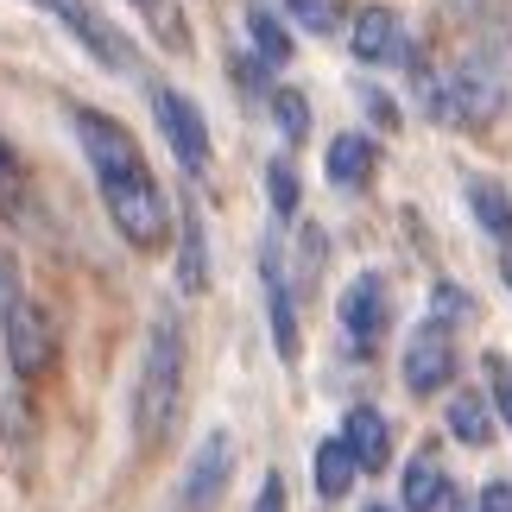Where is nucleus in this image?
<instances>
[{
    "label": "nucleus",
    "instance_id": "393cba45",
    "mask_svg": "<svg viewBox=\"0 0 512 512\" xmlns=\"http://www.w3.org/2000/svg\"><path fill=\"white\" fill-rule=\"evenodd\" d=\"M500 411H506V424H512V380H500Z\"/></svg>",
    "mask_w": 512,
    "mask_h": 512
},
{
    "label": "nucleus",
    "instance_id": "f257e3e1",
    "mask_svg": "<svg viewBox=\"0 0 512 512\" xmlns=\"http://www.w3.org/2000/svg\"><path fill=\"white\" fill-rule=\"evenodd\" d=\"M76 140H83V152H89L95 184H102V203L114 215V228L127 234V247L159 253L171 241V203H165L152 165L140 159L133 133L121 121H108V114H95V108H76Z\"/></svg>",
    "mask_w": 512,
    "mask_h": 512
},
{
    "label": "nucleus",
    "instance_id": "9b49d317",
    "mask_svg": "<svg viewBox=\"0 0 512 512\" xmlns=\"http://www.w3.org/2000/svg\"><path fill=\"white\" fill-rule=\"evenodd\" d=\"M342 443H348V456L361 462V475H380L386 456H392V437H386V418L373 405H354L348 418H342Z\"/></svg>",
    "mask_w": 512,
    "mask_h": 512
},
{
    "label": "nucleus",
    "instance_id": "9d476101",
    "mask_svg": "<svg viewBox=\"0 0 512 512\" xmlns=\"http://www.w3.org/2000/svg\"><path fill=\"white\" fill-rule=\"evenodd\" d=\"M38 7H51V13H57V19H64V26H70L76 38H83V45H89L95 57H102V64H108V70H127V64H133V51H127V45H121V38H114V32L102 26V19H95V13L83 7V0H38Z\"/></svg>",
    "mask_w": 512,
    "mask_h": 512
},
{
    "label": "nucleus",
    "instance_id": "2eb2a0df",
    "mask_svg": "<svg viewBox=\"0 0 512 512\" xmlns=\"http://www.w3.org/2000/svg\"><path fill=\"white\" fill-rule=\"evenodd\" d=\"M443 500H449L443 462L437 456H411V468H405V506L411 512H443Z\"/></svg>",
    "mask_w": 512,
    "mask_h": 512
},
{
    "label": "nucleus",
    "instance_id": "20e7f679",
    "mask_svg": "<svg viewBox=\"0 0 512 512\" xmlns=\"http://www.w3.org/2000/svg\"><path fill=\"white\" fill-rule=\"evenodd\" d=\"M0 329H7V361L19 380H38L57 367V323L19 291L13 260H0Z\"/></svg>",
    "mask_w": 512,
    "mask_h": 512
},
{
    "label": "nucleus",
    "instance_id": "dca6fc26",
    "mask_svg": "<svg viewBox=\"0 0 512 512\" xmlns=\"http://www.w3.org/2000/svg\"><path fill=\"white\" fill-rule=\"evenodd\" d=\"M468 209L481 215V228L494 234V241H512V196L500 184H487V177H468Z\"/></svg>",
    "mask_w": 512,
    "mask_h": 512
},
{
    "label": "nucleus",
    "instance_id": "4468645a",
    "mask_svg": "<svg viewBox=\"0 0 512 512\" xmlns=\"http://www.w3.org/2000/svg\"><path fill=\"white\" fill-rule=\"evenodd\" d=\"M449 437H462L468 449L494 443V411H487L481 392H456V399H449Z\"/></svg>",
    "mask_w": 512,
    "mask_h": 512
},
{
    "label": "nucleus",
    "instance_id": "1a4fd4ad",
    "mask_svg": "<svg viewBox=\"0 0 512 512\" xmlns=\"http://www.w3.org/2000/svg\"><path fill=\"white\" fill-rule=\"evenodd\" d=\"M348 45H354L361 64H405V57H411L405 26H399V13H392V7H361V13H354Z\"/></svg>",
    "mask_w": 512,
    "mask_h": 512
},
{
    "label": "nucleus",
    "instance_id": "39448f33",
    "mask_svg": "<svg viewBox=\"0 0 512 512\" xmlns=\"http://www.w3.org/2000/svg\"><path fill=\"white\" fill-rule=\"evenodd\" d=\"M456 380V342H449L443 323H418V336L405 342V386L411 399H430Z\"/></svg>",
    "mask_w": 512,
    "mask_h": 512
},
{
    "label": "nucleus",
    "instance_id": "ddd939ff",
    "mask_svg": "<svg viewBox=\"0 0 512 512\" xmlns=\"http://www.w3.org/2000/svg\"><path fill=\"white\" fill-rule=\"evenodd\" d=\"M310 475H317V494H323V500H342L348 487H354V475H361V462L348 456L342 437H323L317 456H310Z\"/></svg>",
    "mask_w": 512,
    "mask_h": 512
},
{
    "label": "nucleus",
    "instance_id": "a211bd4d",
    "mask_svg": "<svg viewBox=\"0 0 512 512\" xmlns=\"http://www.w3.org/2000/svg\"><path fill=\"white\" fill-rule=\"evenodd\" d=\"M247 32H253V51H260L266 64H291V38H285V26H279V13L253 7V13H247Z\"/></svg>",
    "mask_w": 512,
    "mask_h": 512
},
{
    "label": "nucleus",
    "instance_id": "bb28decb",
    "mask_svg": "<svg viewBox=\"0 0 512 512\" xmlns=\"http://www.w3.org/2000/svg\"><path fill=\"white\" fill-rule=\"evenodd\" d=\"M506 285H512V260H506Z\"/></svg>",
    "mask_w": 512,
    "mask_h": 512
},
{
    "label": "nucleus",
    "instance_id": "423d86ee",
    "mask_svg": "<svg viewBox=\"0 0 512 512\" xmlns=\"http://www.w3.org/2000/svg\"><path fill=\"white\" fill-rule=\"evenodd\" d=\"M152 114H159L177 165H184L190 177H203L209 171V127H203V114H196V102H184L177 89H159V95H152Z\"/></svg>",
    "mask_w": 512,
    "mask_h": 512
},
{
    "label": "nucleus",
    "instance_id": "6e6552de",
    "mask_svg": "<svg viewBox=\"0 0 512 512\" xmlns=\"http://www.w3.org/2000/svg\"><path fill=\"white\" fill-rule=\"evenodd\" d=\"M228 468H234V443H228V430H215V437L196 443V456H190V468H184V512H209L215 500H222Z\"/></svg>",
    "mask_w": 512,
    "mask_h": 512
},
{
    "label": "nucleus",
    "instance_id": "6ab92c4d",
    "mask_svg": "<svg viewBox=\"0 0 512 512\" xmlns=\"http://www.w3.org/2000/svg\"><path fill=\"white\" fill-rule=\"evenodd\" d=\"M203 222H196V215H184V260H177V285L184 291H203Z\"/></svg>",
    "mask_w": 512,
    "mask_h": 512
},
{
    "label": "nucleus",
    "instance_id": "a878e982",
    "mask_svg": "<svg viewBox=\"0 0 512 512\" xmlns=\"http://www.w3.org/2000/svg\"><path fill=\"white\" fill-rule=\"evenodd\" d=\"M367 512H392V506H367Z\"/></svg>",
    "mask_w": 512,
    "mask_h": 512
},
{
    "label": "nucleus",
    "instance_id": "f03ea898",
    "mask_svg": "<svg viewBox=\"0 0 512 512\" xmlns=\"http://www.w3.org/2000/svg\"><path fill=\"white\" fill-rule=\"evenodd\" d=\"M424 108L443 127H487L506 108V57L462 51L449 70H424Z\"/></svg>",
    "mask_w": 512,
    "mask_h": 512
},
{
    "label": "nucleus",
    "instance_id": "5701e85b",
    "mask_svg": "<svg viewBox=\"0 0 512 512\" xmlns=\"http://www.w3.org/2000/svg\"><path fill=\"white\" fill-rule=\"evenodd\" d=\"M481 512H512V481H487L481 487Z\"/></svg>",
    "mask_w": 512,
    "mask_h": 512
},
{
    "label": "nucleus",
    "instance_id": "0eeeda50",
    "mask_svg": "<svg viewBox=\"0 0 512 512\" xmlns=\"http://www.w3.org/2000/svg\"><path fill=\"white\" fill-rule=\"evenodd\" d=\"M386 323H392V291L380 272H361L348 291H342V329L354 336V348H373L386 336Z\"/></svg>",
    "mask_w": 512,
    "mask_h": 512
},
{
    "label": "nucleus",
    "instance_id": "4be33fe9",
    "mask_svg": "<svg viewBox=\"0 0 512 512\" xmlns=\"http://www.w3.org/2000/svg\"><path fill=\"white\" fill-rule=\"evenodd\" d=\"M291 13H298L310 32H329V26H336V7H329V0H291Z\"/></svg>",
    "mask_w": 512,
    "mask_h": 512
},
{
    "label": "nucleus",
    "instance_id": "f3484780",
    "mask_svg": "<svg viewBox=\"0 0 512 512\" xmlns=\"http://www.w3.org/2000/svg\"><path fill=\"white\" fill-rule=\"evenodd\" d=\"M367 171H373V140H367V133H342V140L329 146V184L354 190Z\"/></svg>",
    "mask_w": 512,
    "mask_h": 512
},
{
    "label": "nucleus",
    "instance_id": "7ed1b4c3",
    "mask_svg": "<svg viewBox=\"0 0 512 512\" xmlns=\"http://www.w3.org/2000/svg\"><path fill=\"white\" fill-rule=\"evenodd\" d=\"M177 399H184V329L159 317L146 342V361H140V386H133V437L159 443L177 418Z\"/></svg>",
    "mask_w": 512,
    "mask_h": 512
},
{
    "label": "nucleus",
    "instance_id": "b1692460",
    "mask_svg": "<svg viewBox=\"0 0 512 512\" xmlns=\"http://www.w3.org/2000/svg\"><path fill=\"white\" fill-rule=\"evenodd\" d=\"M253 512H285V481H279V475H266V487H260V500H253Z\"/></svg>",
    "mask_w": 512,
    "mask_h": 512
},
{
    "label": "nucleus",
    "instance_id": "412c9836",
    "mask_svg": "<svg viewBox=\"0 0 512 512\" xmlns=\"http://www.w3.org/2000/svg\"><path fill=\"white\" fill-rule=\"evenodd\" d=\"M266 184H272V209H279V215H298V177H291L285 159L266 165Z\"/></svg>",
    "mask_w": 512,
    "mask_h": 512
},
{
    "label": "nucleus",
    "instance_id": "aec40b11",
    "mask_svg": "<svg viewBox=\"0 0 512 512\" xmlns=\"http://www.w3.org/2000/svg\"><path fill=\"white\" fill-rule=\"evenodd\" d=\"M272 121H279L285 140H304V133H310V108H304V95H298V89H279V95H272Z\"/></svg>",
    "mask_w": 512,
    "mask_h": 512
},
{
    "label": "nucleus",
    "instance_id": "f8f14e48",
    "mask_svg": "<svg viewBox=\"0 0 512 512\" xmlns=\"http://www.w3.org/2000/svg\"><path fill=\"white\" fill-rule=\"evenodd\" d=\"M266 317H272V348H279V361H298V310H291V285L279 272V253H266Z\"/></svg>",
    "mask_w": 512,
    "mask_h": 512
}]
</instances>
